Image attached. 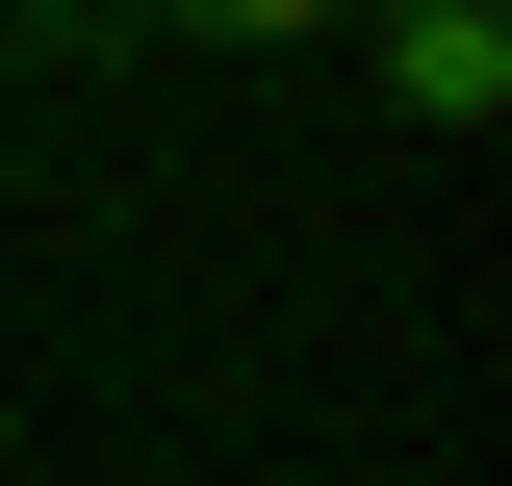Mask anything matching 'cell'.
<instances>
[{"mask_svg":"<svg viewBox=\"0 0 512 486\" xmlns=\"http://www.w3.org/2000/svg\"><path fill=\"white\" fill-rule=\"evenodd\" d=\"M359 77H384L410 154H487L512 128V0H359Z\"/></svg>","mask_w":512,"mask_h":486,"instance_id":"6da1fadb","label":"cell"},{"mask_svg":"<svg viewBox=\"0 0 512 486\" xmlns=\"http://www.w3.org/2000/svg\"><path fill=\"white\" fill-rule=\"evenodd\" d=\"M359 0H128V52H333Z\"/></svg>","mask_w":512,"mask_h":486,"instance_id":"7a4b0ae2","label":"cell"}]
</instances>
